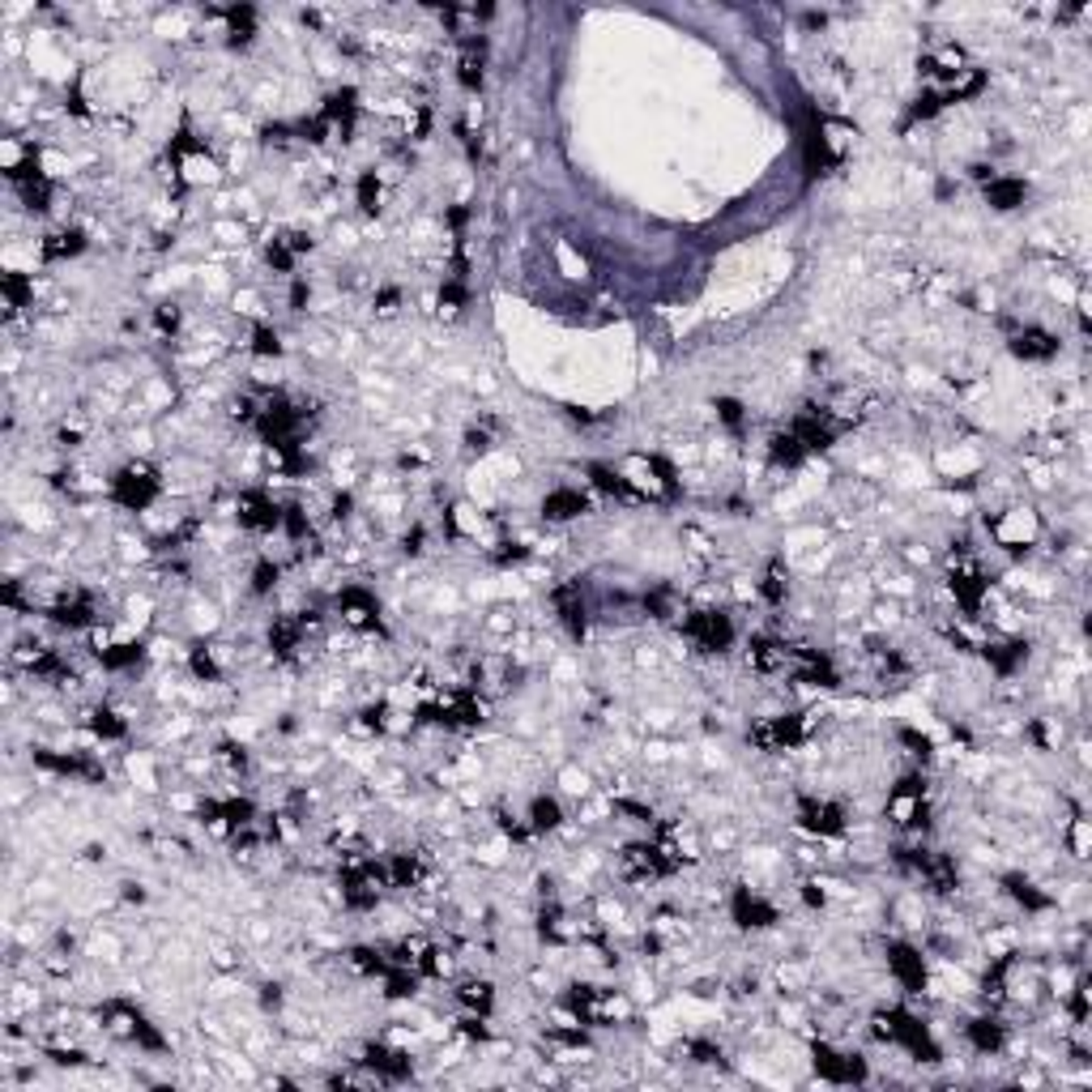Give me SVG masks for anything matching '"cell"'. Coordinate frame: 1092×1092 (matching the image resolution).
Here are the masks:
<instances>
[{
    "mask_svg": "<svg viewBox=\"0 0 1092 1092\" xmlns=\"http://www.w3.org/2000/svg\"><path fill=\"white\" fill-rule=\"evenodd\" d=\"M875 1037H883V1041H900V1046L914 1054V1058H922V1063H939L935 1037L926 1033V1024H922V1020H914V1015L900 1012V1007L875 1015Z\"/></svg>",
    "mask_w": 1092,
    "mask_h": 1092,
    "instance_id": "1",
    "label": "cell"
},
{
    "mask_svg": "<svg viewBox=\"0 0 1092 1092\" xmlns=\"http://www.w3.org/2000/svg\"><path fill=\"white\" fill-rule=\"evenodd\" d=\"M158 491H162V483H158V474L150 466H124L116 478H112V500H116L120 508H128V512L150 508L158 500Z\"/></svg>",
    "mask_w": 1092,
    "mask_h": 1092,
    "instance_id": "2",
    "label": "cell"
},
{
    "mask_svg": "<svg viewBox=\"0 0 1092 1092\" xmlns=\"http://www.w3.org/2000/svg\"><path fill=\"white\" fill-rule=\"evenodd\" d=\"M682 632L700 644L704 653H725L734 644V624H730V615H722V610H691Z\"/></svg>",
    "mask_w": 1092,
    "mask_h": 1092,
    "instance_id": "3",
    "label": "cell"
},
{
    "mask_svg": "<svg viewBox=\"0 0 1092 1092\" xmlns=\"http://www.w3.org/2000/svg\"><path fill=\"white\" fill-rule=\"evenodd\" d=\"M103 1020H107L112 1029H120L124 1037H133L141 1050H167L162 1033H158V1029L150 1024V1020H145V1015L136 1012L133 1003H120V998H116V1003H107V1007H103Z\"/></svg>",
    "mask_w": 1092,
    "mask_h": 1092,
    "instance_id": "4",
    "label": "cell"
},
{
    "mask_svg": "<svg viewBox=\"0 0 1092 1092\" xmlns=\"http://www.w3.org/2000/svg\"><path fill=\"white\" fill-rule=\"evenodd\" d=\"M811 1063H815L819 1080H828V1084H862L866 1080V1063H862L858 1054H840L832 1050V1046H811Z\"/></svg>",
    "mask_w": 1092,
    "mask_h": 1092,
    "instance_id": "5",
    "label": "cell"
},
{
    "mask_svg": "<svg viewBox=\"0 0 1092 1092\" xmlns=\"http://www.w3.org/2000/svg\"><path fill=\"white\" fill-rule=\"evenodd\" d=\"M802 739H807V725H802V717H794V713L768 717V722L751 725V742H756L760 751H790V747H798Z\"/></svg>",
    "mask_w": 1092,
    "mask_h": 1092,
    "instance_id": "6",
    "label": "cell"
},
{
    "mask_svg": "<svg viewBox=\"0 0 1092 1092\" xmlns=\"http://www.w3.org/2000/svg\"><path fill=\"white\" fill-rule=\"evenodd\" d=\"M790 431L802 440V449H807V452H823L840 435V423H832V414H828V410L807 406L798 418L790 423Z\"/></svg>",
    "mask_w": 1092,
    "mask_h": 1092,
    "instance_id": "7",
    "label": "cell"
},
{
    "mask_svg": "<svg viewBox=\"0 0 1092 1092\" xmlns=\"http://www.w3.org/2000/svg\"><path fill=\"white\" fill-rule=\"evenodd\" d=\"M798 823L815 837H840L845 832V811L828 798H802L798 802Z\"/></svg>",
    "mask_w": 1092,
    "mask_h": 1092,
    "instance_id": "8",
    "label": "cell"
},
{
    "mask_svg": "<svg viewBox=\"0 0 1092 1092\" xmlns=\"http://www.w3.org/2000/svg\"><path fill=\"white\" fill-rule=\"evenodd\" d=\"M888 969L897 973V981L909 990V995H922V990H926V960H922V952H914L909 943H888Z\"/></svg>",
    "mask_w": 1092,
    "mask_h": 1092,
    "instance_id": "9",
    "label": "cell"
},
{
    "mask_svg": "<svg viewBox=\"0 0 1092 1092\" xmlns=\"http://www.w3.org/2000/svg\"><path fill=\"white\" fill-rule=\"evenodd\" d=\"M790 674L798 682H819V687H837V670L819 649H790Z\"/></svg>",
    "mask_w": 1092,
    "mask_h": 1092,
    "instance_id": "10",
    "label": "cell"
},
{
    "mask_svg": "<svg viewBox=\"0 0 1092 1092\" xmlns=\"http://www.w3.org/2000/svg\"><path fill=\"white\" fill-rule=\"evenodd\" d=\"M239 525L244 529H277L282 525V508L273 504L265 491H244L239 495Z\"/></svg>",
    "mask_w": 1092,
    "mask_h": 1092,
    "instance_id": "11",
    "label": "cell"
},
{
    "mask_svg": "<svg viewBox=\"0 0 1092 1092\" xmlns=\"http://www.w3.org/2000/svg\"><path fill=\"white\" fill-rule=\"evenodd\" d=\"M337 610L354 627H380V606H376V598H371L368 589H359V585H346L337 593Z\"/></svg>",
    "mask_w": 1092,
    "mask_h": 1092,
    "instance_id": "12",
    "label": "cell"
},
{
    "mask_svg": "<svg viewBox=\"0 0 1092 1092\" xmlns=\"http://www.w3.org/2000/svg\"><path fill=\"white\" fill-rule=\"evenodd\" d=\"M730 914H734V922H739V926H747V931H751V926L760 931V926H773V922H777V909H773L768 900L751 897V888H739V892H734V900H730Z\"/></svg>",
    "mask_w": 1092,
    "mask_h": 1092,
    "instance_id": "13",
    "label": "cell"
},
{
    "mask_svg": "<svg viewBox=\"0 0 1092 1092\" xmlns=\"http://www.w3.org/2000/svg\"><path fill=\"white\" fill-rule=\"evenodd\" d=\"M986 576L977 572V567H956L952 572V593H956V602H960V610L964 615H977L981 610V598H986Z\"/></svg>",
    "mask_w": 1092,
    "mask_h": 1092,
    "instance_id": "14",
    "label": "cell"
},
{
    "mask_svg": "<svg viewBox=\"0 0 1092 1092\" xmlns=\"http://www.w3.org/2000/svg\"><path fill=\"white\" fill-rule=\"evenodd\" d=\"M1012 354L1015 359H1029V363H1046L1058 354V337L1046 329H1020L1012 337Z\"/></svg>",
    "mask_w": 1092,
    "mask_h": 1092,
    "instance_id": "15",
    "label": "cell"
},
{
    "mask_svg": "<svg viewBox=\"0 0 1092 1092\" xmlns=\"http://www.w3.org/2000/svg\"><path fill=\"white\" fill-rule=\"evenodd\" d=\"M35 764L64 773V777H86V781H103V764L86 760V756H56V751H35Z\"/></svg>",
    "mask_w": 1092,
    "mask_h": 1092,
    "instance_id": "16",
    "label": "cell"
},
{
    "mask_svg": "<svg viewBox=\"0 0 1092 1092\" xmlns=\"http://www.w3.org/2000/svg\"><path fill=\"white\" fill-rule=\"evenodd\" d=\"M555 610H559L564 627L572 632V641H581V636H585V602H581V585L555 589Z\"/></svg>",
    "mask_w": 1092,
    "mask_h": 1092,
    "instance_id": "17",
    "label": "cell"
},
{
    "mask_svg": "<svg viewBox=\"0 0 1092 1092\" xmlns=\"http://www.w3.org/2000/svg\"><path fill=\"white\" fill-rule=\"evenodd\" d=\"M368 1063L371 1071L380 1075V1080H410V1071H414V1063H410L401 1050H389V1046H368Z\"/></svg>",
    "mask_w": 1092,
    "mask_h": 1092,
    "instance_id": "18",
    "label": "cell"
},
{
    "mask_svg": "<svg viewBox=\"0 0 1092 1092\" xmlns=\"http://www.w3.org/2000/svg\"><path fill=\"white\" fill-rule=\"evenodd\" d=\"M981 196H986V205H995V210H1015V205H1024L1029 184H1024V179H1007V176H990L986 179V188H981Z\"/></svg>",
    "mask_w": 1092,
    "mask_h": 1092,
    "instance_id": "19",
    "label": "cell"
},
{
    "mask_svg": "<svg viewBox=\"0 0 1092 1092\" xmlns=\"http://www.w3.org/2000/svg\"><path fill=\"white\" fill-rule=\"evenodd\" d=\"M320 116L329 120L333 128H342V136H346L354 128V116H359V95H354L351 86H342V90L325 103V112H320Z\"/></svg>",
    "mask_w": 1092,
    "mask_h": 1092,
    "instance_id": "20",
    "label": "cell"
},
{
    "mask_svg": "<svg viewBox=\"0 0 1092 1092\" xmlns=\"http://www.w3.org/2000/svg\"><path fill=\"white\" fill-rule=\"evenodd\" d=\"M52 619H56L60 627H90V624H95V602H90L86 593L60 598V602L52 606Z\"/></svg>",
    "mask_w": 1092,
    "mask_h": 1092,
    "instance_id": "21",
    "label": "cell"
},
{
    "mask_svg": "<svg viewBox=\"0 0 1092 1092\" xmlns=\"http://www.w3.org/2000/svg\"><path fill=\"white\" fill-rule=\"evenodd\" d=\"M542 512L546 521H572V517H581V512H589V500L581 495V491H550L542 500Z\"/></svg>",
    "mask_w": 1092,
    "mask_h": 1092,
    "instance_id": "22",
    "label": "cell"
},
{
    "mask_svg": "<svg viewBox=\"0 0 1092 1092\" xmlns=\"http://www.w3.org/2000/svg\"><path fill=\"white\" fill-rule=\"evenodd\" d=\"M785 662H790V649L781 641H773V636H756L751 641V666L756 670H764V674L768 670H785Z\"/></svg>",
    "mask_w": 1092,
    "mask_h": 1092,
    "instance_id": "23",
    "label": "cell"
},
{
    "mask_svg": "<svg viewBox=\"0 0 1092 1092\" xmlns=\"http://www.w3.org/2000/svg\"><path fill=\"white\" fill-rule=\"evenodd\" d=\"M299 636H303V619H273L269 627V649L277 658H291L299 649Z\"/></svg>",
    "mask_w": 1092,
    "mask_h": 1092,
    "instance_id": "24",
    "label": "cell"
},
{
    "mask_svg": "<svg viewBox=\"0 0 1092 1092\" xmlns=\"http://www.w3.org/2000/svg\"><path fill=\"white\" fill-rule=\"evenodd\" d=\"M589 478H593V487L606 491V495H619V500H641V491L627 483L624 474H615V469L606 466H589Z\"/></svg>",
    "mask_w": 1092,
    "mask_h": 1092,
    "instance_id": "25",
    "label": "cell"
},
{
    "mask_svg": "<svg viewBox=\"0 0 1092 1092\" xmlns=\"http://www.w3.org/2000/svg\"><path fill=\"white\" fill-rule=\"evenodd\" d=\"M768 452H773V461H777V466H785V469L802 466V461L811 457V452L802 449V440L794 435V431H785V435H773V449H768Z\"/></svg>",
    "mask_w": 1092,
    "mask_h": 1092,
    "instance_id": "26",
    "label": "cell"
},
{
    "mask_svg": "<svg viewBox=\"0 0 1092 1092\" xmlns=\"http://www.w3.org/2000/svg\"><path fill=\"white\" fill-rule=\"evenodd\" d=\"M1003 888H1007V892H1012V897L1020 900L1024 909H1033V914H1037V909H1050V897H1046V892H1037V883H1033V879H1024V875H1007V879H1003Z\"/></svg>",
    "mask_w": 1092,
    "mask_h": 1092,
    "instance_id": "27",
    "label": "cell"
},
{
    "mask_svg": "<svg viewBox=\"0 0 1092 1092\" xmlns=\"http://www.w3.org/2000/svg\"><path fill=\"white\" fill-rule=\"evenodd\" d=\"M385 879H389V888H414L418 883V858L414 854H393L385 862Z\"/></svg>",
    "mask_w": 1092,
    "mask_h": 1092,
    "instance_id": "28",
    "label": "cell"
},
{
    "mask_svg": "<svg viewBox=\"0 0 1092 1092\" xmlns=\"http://www.w3.org/2000/svg\"><path fill=\"white\" fill-rule=\"evenodd\" d=\"M969 1041H973V1050L995 1054L998 1046H1003V1024H998V1020H990V1015H981V1020H973V1024H969Z\"/></svg>",
    "mask_w": 1092,
    "mask_h": 1092,
    "instance_id": "29",
    "label": "cell"
},
{
    "mask_svg": "<svg viewBox=\"0 0 1092 1092\" xmlns=\"http://www.w3.org/2000/svg\"><path fill=\"white\" fill-rule=\"evenodd\" d=\"M86 248V235L81 231H56L43 239V256L47 261H64V256H78Z\"/></svg>",
    "mask_w": 1092,
    "mask_h": 1092,
    "instance_id": "30",
    "label": "cell"
},
{
    "mask_svg": "<svg viewBox=\"0 0 1092 1092\" xmlns=\"http://www.w3.org/2000/svg\"><path fill=\"white\" fill-rule=\"evenodd\" d=\"M457 78L466 90H478L483 86V43H466V52L457 60Z\"/></svg>",
    "mask_w": 1092,
    "mask_h": 1092,
    "instance_id": "31",
    "label": "cell"
},
{
    "mask_svg": "<svg viewBox=\"0 0 1092 1092\" xmlns=\"http://www.w3.org/2000/svg\"><path fill=\"white\" fill-rule=\"evenodd\" d=\"M529 823H534V832H555V828L564 823L559 802L546 798V794H538V798H534V807H529Z\"/></svg>",
    "mask_w": 1092,
    "mask_h": 1092,
    "instance_id": "32",
    "label": "cell"
},
{
    "mask_svg": "<svg viewBox=\"0 0 1092 1092\" xmlns=\"http://www.w3.org/2000/svg\"><path fill=\"white\" fill-rule=\"evenodd\" d=\"M0 286H4V308H9V312L26 308V303H30V294H35L30 277H26V273H18V269L4 273V277H0Z\"/></svg>",
    "mask_w": 1092,
    "mask_h": 1092,
    "instance_id": "33",
    "label": "cell"
},
{
    "mask_svg": "<svg viewBox=\"0 0 1092 1092\" xmlns=\"http://www.w3.org/2000/svg\"><path fill=\"white\" fill-rule=\"evenodd\" d=\"M351 964L359 973H371V977H385L393 969V960L385 952H376V947H351Z\"/></svg>",
    "mask_w": 1092,
    "mask_h": 1092,
    "instance_id": "34",
    "label": "cell"
},
{
    "mask_svg": "<svg viewBox=\"0 0 1092 1092\" xmlns=\"http://www.w3.org/2000/svg\"><path fill=\"white\" fill-rule=\"evenodd\" d=\"M457 998L466 1003L469 1012L487 1015V1012H491V1003H495V990H491V981H466V986L457 990Z\"/></svg>",
    "mask_w": 1092,
    "mask_h": 1092,
    "instance_id": "35",
    "label": "cell"
},
{
    "mask_svg": "<svg viewBox=\"0 0 1092 1092\" xmlns=\"http://www.w3.org/2000/svg\"><path fill=\"white\" fill-rule=\"evenodd\" d=\"M227 26H231V43H248L256 30V9L248 4H231L227 9Z\"/></svg>",
    "mask_w": 1092,
    "mask_h": 1092,
    "instance_id": "36",
    "label": "cell"
},
{
    "mask_svg": "<svg viewBox=\"0 0 1092 1092\" xmlns=\"http://www.w3.org/2000/svg\"><path fill=\"white\" fill-rule=\"evenodd\" d=\"M18 188H21V201H26V210L43 214V210L52 205V179H47V176L26 179V184H18Z\"/></svg>",
    "mask_w": 1092,
    "mask_h": 1092,
    "instance_id": "37",
    "label": "cell"
},
{
    "mask_svg": "<svg viewBox=\"0 0 1092 1092\" xmlns=\"http://www.w3.org/2000/svg\"><path fill=\"white\" fill-rule=\"evenodd\" d=\"M294 256H299V248H294V235H282V239H273L269 248H265V261H269L277 273H291L294 269Z\"/></svg>",
    "mask_w": 1092,
    "mask_h": 1092,
    "instance_id": "38",
    "label": "cell"
},
{
    "mask_svg": "<svg viewBox=\"0 0 1092 1092\" xmlns=\"http://www.w3.org/2000/svg\"><path fill=\"white\" fill-rule=\"evenodd\" d=\"M385 986H389V990H385L389 998H410L414 995V986H418V977L410 973V964H393L389 973H385Z\"/></svg>",
    "mask_w": 1092,
    "mask_h": 1092,
    "instance_id": "39",
    "label": "cell"
},
{
    "mask_svg": "<svg viewBox=\"0 0 1092 1092\" xmlns=\"http://www.w3.org/2000/svg\"><path fill=\"white\" fill-rule=\"evenodd\" d=\"M354 193H359V210H363V214H376V210H380V179H376V171H363L359 184H354Z\"/></svg>",
    "mask_w": 1092,
    "mask_h": 1092,
    "instance_id": "40",
    "label": "cell"
},
{
    "mask_svg": "<svg viewBox=\"0 0 1092 1092\" xmlns=\"http://www.w3.org/2000/svg\"><path fill=\"white\" fill-rule=\"evenodd\" d=\"M90 730H95L98 739H124V730H128V725L120 722L112 708H95V713H90Z\"/></svg>",
    "mask_w": 1092,
    "mask_h": 1092,
    "instance_id": "41",
    "label": "cell"
},
{
    "mask_svg": "<svg viewBox=\"0 0 1092 1092\" xmlns=\"http://www.w3.org/2000/svg\"><path fill=\"white\" fill-rule=\"evenodd\" d=\"M1024 653H1029L1024 644H986V658H990V662H995L998 670H1003V674H1012L1015 662H1020Z\"/></svg>",
    "mask_w": 1092,
    "mask_h": 1092,
    "instance_id": "42",
    "label": "cell"
},
{
    "mask_svg": "<svg viewBox=\"0 0 1092 1092\" xmlns=\"http://www.w3.org/2000/svg\"><path fill=\"white\" fill-rule=\"evenodd\" d=\"M98 658L107 670H120V666L141 662V644H112V649H98Z\"/></svg>",
    "mask_w": 1092,
    "mask_h": 1092,
    "instance_id": "43",
    "label": "cell"
},
{
    "mask_svg": "<svg viewBox=\"0 0 1092 1092\" xmlns=\"http://www.w3.org/2000/svg\"><path fill=\"white\" fill-rule=\"evenodd\" d=\"M760 593H764V602H768V606H781V602H785V572H781V564H768Z\"/></svg>",
    "mask_w": 1092,
    "mask_h": 1092,
    "instance_id": "44",
    "label": "cell"
},
{
    "mask_svg": "<svg viewBox=\"0 0 1092 1092\" xmlns=\"http://www.w3.org/2000/svg\"><path fill=\"white\" fill-rule=\"evenodd\" d=\"M252 354H261V359H277L282 354V342H277V333L269 325H256L252 329Z\"/></svg>",
    "mask_w": 1092,
    "mask_h": 1092,
    "instance_id": "45",
    "label": "cell"
},
{
    "mask_svg": "<svg viewBox=\"0 0 1092 1092\" xmlns=\"http://www.w3.org/2000/svg\"><path fill=\"white\" fill-rule=\"evenodd\" d=\"M559 922H564V917H559V905L550 900V905H546V909H542V917H538V931H542V939H550V943H559V939H564V931H559Z\"/></svg>",
    "mask_w": 1092,
    "mask_h": 1092,
    "instance_id": "46",
    "label": "cell"
},
{
    "mask_svg": "<svg viewBox=\"0 0 1092 1092\" xmlns=\"http://www.w3.org/2000/svg\"><path fill=\"white\" fill-rule=\"evenodd\" d=\"M943 107H947V103H943V95H922L914 107H909V124H914V120H931L935 112H943Z\"/></svg>",
    "mask_w": 1092,
    "mask_h": 1092,
    "instance_id": "47",
    "label": "cell"
},
{
    "mask_svg": "<svg viewBox=\"0 0 1092 1092\" xmlns=\"http://www.w3.org/2000/svg\"><path fill=\"white\" fill-rule=\"evenodd\" d=\"M644 606H649V615H653V619H670V615H674V598H670V589L649 593V598H644Z\"/></svg>",
    "mask_w": 1092,
    "mask_h": 1092,
    "instance_id": "48",
    "label": "cell"
},
{
    "mask_svg": "<svg viewBox=\"0 0 1092 1092\" xmlns=\"http://www.w3.org/2000/svg\"><path fill=\"white\" fill-rule=\"evenodd\" d=\"M277 585V564H269V559H261L252 572V589L256 593H269V589Z\"/></svg>",
    "mask_w": 1092,
    "mask_h": 1092,
    "instance_id": "49",
    "label": "cell"
},
{
    "mask_svg": "<svg viewBox=\"0 0 1092 1092\" xmlns=\"http://www.w3.org/2000/svg\"><path fill=\"white\" fill-rule=\"evenodd\" d=\"M717 414H722V423L730 431H742V406L734 397H717Z\"/></svg>",
    "mask_w": 1092,
    "mask_h": 1092,
    "instance_id": "50",
    "label": "cell"
},
{
    "mask_svg": "<svg viewBox=\"0 0 1092 1092\" xmlns=\"http://www.w3.org/2000/svg\"><path fill=\"white\" fill-rule=\"evenodd\" d=\"M282 525L291 529V538H303L308 534V517H303V508H282Z\"/></svg>",
    "mask_w": 1092,
    "mask_h": 1092,
    "instance_id": "51",
    "label": "cell"
},
{
    "mask_svg": "<svg viewBox=\"0 0 1092 1092\" xmlns=\"http://www.w3.org/2000/svg\"><path fill=\"white\" fill-rule=\"evenodd\" d=\"M193 674L196 679H218V662L210 658V649H196L193 653Z\"/></svg>",
    "mask_w": 1092,
    "mask_h": 1092,
    "instance_id": "52",
    "label": "cell"
},
{
    "mask_svg": "<svg viewBox=\"0 0 1092 1092\" xmlns=\"http://www.w3.org/2000/svg\"><path fill=\"white\" fill-rule=\"evenodd\" d=\"M900 742H905V747H914V756H922V760L935 751V747H931V739H926V734H917V730H900Z\"/></svg>",
    "mask_w": 1092,
    "mask_h": 1092,
    "instance_id": "53",
    "label": "cell"
},
{
    "mask_svg": "<svg viewBox=\"0 0 1092 1092\" xmlns=\"http://www.w3.org/2000/svg\"><path fill=\"white\" fill-rule=\"evenodd\" d=\"M687 1054H691L696 1063H722V1050H717L713 1041H691V1046H687Z\"/></svg>",
    "mask_w": 1092,
    "mask_h": 1092,
    "instance_id": "54",
    "label": "cell"
},
{
    "mask_svg": "<svg viewBox=\"0 0 1092 1092\" xmlns=\"http://www.w3.org/2000/svg\"><path fill=\"white\" fill-rule=\"evenodd\" d=\"M495 559H500V564H517V559H525V546L504 542V550H495Z\"/></svg>",
    "mask_w": 1092,
    "mask_h": 1092,
    "instance_id": "55",
    "label": "cell"
},
{
    "mask_svg": "<svg viewBox=\"0 0 1092 1092\" xmlns=\"http://www.w3.org/2000/svg\"><path fill=\"white\" fill-rule=\"evenodd\" d=\"M176 325H179V312H176V308H158V329H162V333H176Z\"/></svg>",
    "mask_w": 1092,
    "mask_h": 1092,
    "instance_id": "56",
    "label": "cell"
},
{
    "mask_svg": "<svg viewBox=\"0 0 1092 1092\" xmlns=\"http://www.w3.org/2000/svg\"><path fill=\"white\" fill-rule=\"evenodd\" d=\"M461 1029H466V1037H478V1041L487 1037V1024H483L478 1015H469V1020H461Z\"/></svg>",
    "mask_w": 1092,
    "mask_h": 1092,
    "instance_id": "57",
    "label": "cell"
},
{
    "mask_svg": "<svg viewBox=\"0 0 1092 1092\" xmlns=\"http://www.w3.org/2000/svg\"><path fill=\"white\" fill-rule=\"evenodd\" d=\"M47 1054L56 1058L60 1067H78V1063H81V1054H78V1050H47Z\"/></svg>",
    "mask_w": 1092,
    "mask_h": 1092,
    "instance_id": "58",
    "label": "cell"
},
{
    "mask_svg": "<svg viewBox=\"0 0 1092 1092\" xmlns=\"http://www.w3.org/2000/svg\"><path fill=\"white\" fill-rule=\"evenodd\" d=\"M303 303H308V286H303V282H294V291H291V308H294V312H303Z\"/></svg>",
    "mask_w": 1092,
    "mask_h": 1092,
    "instance_id": "59",
    "label": "cell"
},
{
    "mask_svg": "<svg viewBox=\"0 0 1092 1092\" xmlns=\"http://www.w3.org/2000/svg\"><path fill=\"white\" fill-rule=\"evenodd\" d=\"M466 444H469V449H478V452H483V449H487V444H491V435H487V431H469V435H466Z\"/></svg>",
    "mask_w": 1092,
    "mask_h": 1092,
    "instance_id": "60",
    "label": "cell"
},
{
    "mask_svg": "<svg viewBox=\"0 0 1092 1092\" xmlns=\"http://www.w3.org/2000/svg\"><path fill=\"white\" fill-rule=\"evenodd\" d=\"M397 299H401V294H397V291H380V294H376V303H380V312H393V303H397Z\"/></svg>",
    "mask_w": 1092,
    "mask_h": 1092,
    "instance_id": "61",
    "label": "cell"
},
{
    "mask_svg": "<svg viewBox=\"0 0 1092 1092\" xmlns=\"http://www.w3.org/2000/svg\"><path fill=\"white\" fill-rule=\"evenodd\" d=\"M346 512H351V495H337L333 500V517H346Z\"/></svg>",
    "mask_w": 1092,
    "mask_h": 1092,
    "instance_id": "62",
    "label": "cell"
},
{
    "mask_svg": "<svg viewBox=\"0 0 1092 1092\" xmlns=\"http://www.w3.org/2000/svg\"><path fill=\"white\" fill-rule=\"evenodd\" d=\"M282 1003V995H277V986H265V1007H277Z\"/></svg>",
    "mask_w": 1092,
    "mask_h": 1092,
    "instance_id": "63",
    "label": "cell"
}]
</instances>
